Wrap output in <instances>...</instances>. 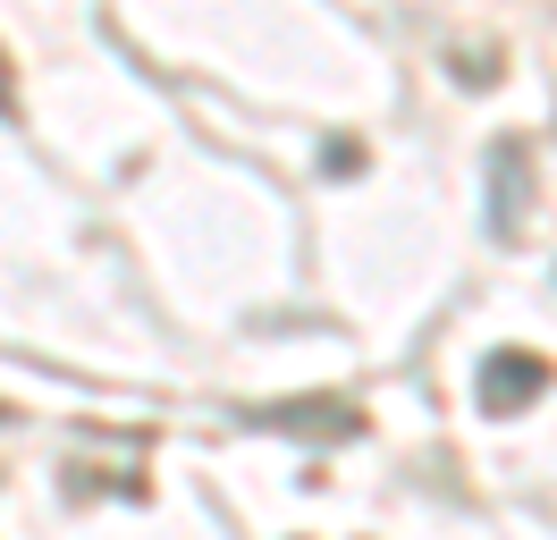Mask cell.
I'll return each instance as SVG.
<instances>
[{
	"mask_svg": "<svg viewBox=\"0 0 557 540\" xmlns=\"http://www.w3.org/2000/svg\"><path fill=\"white\" fill-rule=\"evenodd\" d=\"M557 389V371L549 355H532V346H490L482 371H473V405L482 414H523L532 397H549Z\"/></svg>",
	"mask_w": 557,
	"mask_h": 540,
	"instance_id": "6da1fadb",
	"label": "cell"
},
{
	"mask_svg": "<svg viewBox=\"0 0 557 540\" xmlns=\"http://www.w3.org/2000/svg\"><path fill=\"white\" fill-rule=\"evenodd\" d=\"M262 422H271V431H305V439H355V431H363V414H355L347 397H330V405H271Z\"/></svg>",
	"mask_w": 557,
	"mask_h": 540,
	"instance_id": "7a4b0ae2",
	"label": "cell"
},
{
	"mask_svg": "<svg viewBox=\"0 0 557 540\" xmlns=\"http://www.w3.org/2000/svg\"><path fill=\"white\" fill-rule=\"evenodd\" d=\"M523 169H532V161H523L516 135H507V144L490 152V177H498V195H490V229H498V236L523 229Z\"/></svg>",
	"mask_w": 557,
	"mask_h": 540,
	"instance_id": "3957f363",
	"label": "cell"
},
{
	"mask_svg": "<svg viewBox=\"0 0 557 540\" xmlns=\"http://www.w3.org/2000/svg\"><path fill=\"white\" fill-rule=\"evenodd\" d=\"M0 110H17V85H9V76H0Z\"/></svg>",
	"mask_w": 557,
	"mask_h": 540,
	"instance_id": "277c9868",
	"label": "cell"
},
{
	"mask_svg": "<svg viewBox=\"0 0 557 540\" xmlns=\"http://www.w3.org/2000/svg\"><path fill=\"white\" fill-rule=\"evenodd\" d=\"M0 422H9V405H0Z\"/></svg>",
	"mask_w": 557,
	"mask_h": 540,
	"instance_id": "5b68a950",
	"label": "cell"
}]
</instances>
